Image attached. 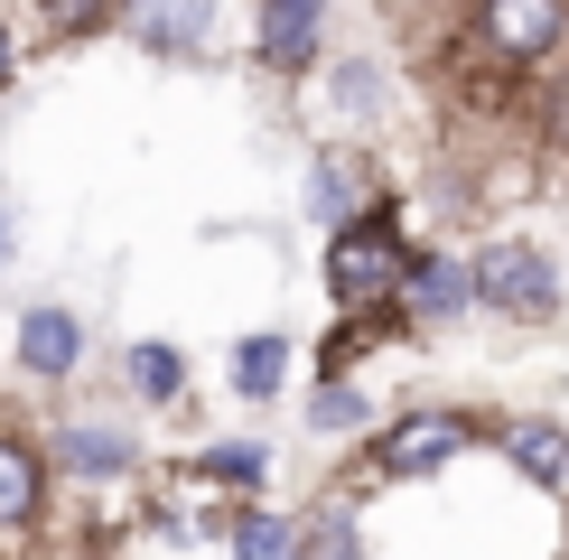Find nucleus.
<instances>
[{
	"label": "nucleus",
	"instance_id": "1",
	"mask_svg": "<svg viewBox=\"0 0 569 560\" xmlns=\"http://www.w3.org/2000/svg\"><path fill=\"white\" fill-rule=\"evenodd\" d=\"M401 271H411V243H401V216H392V206L355 216L337 243H327V290H337L346 309H383V299L401 290Z\"/></svg>",
	"mask_w": 569,
	"mask_h": 560
},
{
	"label": "nucleus",
	"instance_id": "2",
	"mask_svg": "<svg viewBox=\"0 0 569 560\" xmlns=\"http://www.w3.org/2000/svg\"><path fill=\"white\" fill-rule=\"evenodd\" d=\"M467 290H477L495 318H551L560 309V271L541 262V243H486L477 271H467Z\"/></svg>",
	"mask_w": 569,
	"mask_h": 560
},
{
	"label": "nucleus",
	"instance_id": "3",
	"mask_svg": "<svg viewBox=\"0 0 569 560\" xmlns=\"http://www.w3.org/2000/svg\"><path fill=\"white\" fill-rule=\"evenodd\" d=\"M477 38L495 66H541L569 38V0H477Z\"/></svg>",
	"mask_w": 569,
	"mask_h": 560
},
{
	"label": "nucleus",
	"instance_id": "4",
	"mask_svg": "<svg viewBox=\"0 0 569 560\" xmlns=\"http://www.w3.org/2000/svg\"><path fill=\"white\" fill-rule=\"evenodd\" d=\"M467 439H477V420H458V411H411L401 430H383L373 467H383V477H420V467H448Z\"/></svg>",
	"mask_w": 569,
	"mask_h": 560
},
{
	"label": "nucleus",
	"instance_id": "5",
	"mask_svg": "<svg viewBox=\"0 0 569 560\" xmlns=\"http://www.w3.org/2000/svg\"><path fill=\"white\" fill-rule=\"evenodd\" d=\"M122 19L140 29V47H159V57H197L206 29H216V0H122Z\"/></svg>",
	"mask_w": 569,
	"mask_h": 560
},
{
	"label": "nucleus",
	"instance_id": "6",
	"mask_svg": "<svg viewBox=\"0 0 569 560\" xmlns=\"http://www.w3.org/2000/svg\"><path fill=\"white\" fill-rule=\"evenodd\" d=\"M76 356H84V327L66 318V309H29V318H19V364H29V373L66 383V373H76Z\"/></svg>",
	"mask_w": 569,
	"mask_h": 560
},
{
	"label": "nucleus",
	"instance_id": "7",
	"mask_svg": "<svg viewBox=\"0 0 569 560\" xmlns=\"http://www.w3.org/2000/svg\"><path fill=\"white\" fill-rule=\"evenodd\" d=\"M318 19H327V0H262V66H308Z\"/></svg>",
	"mask_w": 569,
	"mask_h": 560
},
{
	"label": "nucleus",
	"instance_id": "8",
	"mask_svg": "<svg viewBox=\"0 0 569 560\" xmlns=\"http://www.w3.org/2000/svg\"><path fill=\"white\" fill-rule=\"evenodd\" d=\"M505 458L523 467L532 486H569V430H560V420H513V430H505Z\"/></svg>",
	"mask_w": 569,
	"mask_h": 560
},
{
	"label": "nucleus",
	"instance_id": "9",
	"mask_svg": "<svg viewBox=\"0 0 569 560\" xmlns=\"http://www.w3.org/2000/svg\"><path fill=\"white\" fill-rule=\"evenodd\" d=\"M38 496H47V467L19 449V439H0V532L38 523Z\"/></svg>",
	"mask_w": 569,
	"mask_h": 560
},
{
	"label": "nucleus",
	"instance_id": "10",
	"mask_svg": "<svg viewBox=\"0 0 569 560\" xmlns=\"http://www.w3.org/2000/svg\"><path fill=\"white\" fill-rule=\"evenodd\" d=\"M57 467H76V477H122L131 439L122 430H84V420H76V430H57Z\"/></svg>",
	"mask_w": 569,
	"mask_h": 560
},
{
	"label": "nucleus",
	"instance_id": "11",
	"mask_svg": "<svg viewBox=\"0 0 569 560\" xmlns=\"http://www.w3.org/2000/svg\"><path fill=\"white\" fill-rule=\"evenodd\" d=\"M280 373H290V346L280 337H243L233 346V392H243V402H271Z\"/></svg>",
	"mask_w": 569,
	"mask_h": 560
},
{
	"label": "nucleus",
	"instance_id": "12",
	"mask_svg": "<svg viewBox=\"0 0 569 560\" xmlns=\"http://www.w3.org/2000/svg\"><path fill=\"white\" fill-rule=\"evenodd\" d=\"M401 290H411V309H430V318H458L467 299H477L458 262H420V271H401Z\"/></svg>",
	"mask_w": 569,
	"mask_h": 560
},
{
	"label": "nucleus",
	"instance_id": "13",
	"mask_svg": "<svg viewBox=\"0 0 569 560\" xmlns=\"http://www.w3.org/2000/svg\"><path fill=\"white\" fill-rule=\"evenodd\" d=\"M233 560H299V523H280V513H243V523H233Z\"/></svg>",
	"mask_w": 569,
	"mask_h": 560
},
{
	"label": "nucleus",
	"instance_id": "14",
	"mask_svg": "<svg viewBox=\"0 0 569 560\" xmlns=\"http://www.w3.org/2000/svg\"><path fill=\"white\" fill-rule=\"evenodd\" d=\"M131 383H140V402H178V392H187V364L169 356V346H131Z\"/></svg>",
	"mask_w": 569,
	"mask_h": 560
},
{
	"label": "nucleus",
	"instance_id": "15",
	"mask_svg": "<svg viewBox=\"0 0 569 560\" xmlns=\"http://www.w3.org/2000/svg\"><path fill=\"white\" fill-rule=\"evenodd\" d=\"M262 467H271V458L252 449V439H224V449L197 458V477H206V486H262Z\"/></svg>",
	"mask_w": 569,
	"mask_h": 560
},
{
	"label": "nucleus",
	"instance_id": "16",
	"mask_svg": "<svg viewBox=\"0 0 569 560\" xmlns=\"http://www.w3.org/2000/svg\"><path fill=\"white\" fill-rule=\"evenodd\" d=\"M308 420H318V430H365V392H355L346 373H337V383H327L318 402H308Z\"/></svg>",
	"mask_w": 569,
	"mask_h": 560
},
{
	"label": "nucleus",
	"instance_id": "17",
	"mask_svg": "<svg viewBox=\"0 0 569 560\" xmlns=\"http://www.w3.org/2000/svg\"><path fill=\"white\" fill-rule=\"evenodd\" d=\"M308 206H318V216L337 224L346 206H355V159H327V169H318V187H308Z\"/></svg>",
	"mask_w": 569,
	"mask_h": 560
},
{
	"label": "nucleus",
	"instance_id": "18",
	"mask_svg": "<svg viewBox=\"0 0 569 560\" xmlns=\"http://www.w3.org/2000/svg\"><path fill=\"white\" fill-rule=\"evenodd\" d=\"M299 560H355V532H346V523H318V532H299Z\"/></svg>",
	"mask_w": 569,
	"mask_h": 560
},
{
	"label": "nucleus",
	"instance_id": "19",
	"mask_svg": "<svg viewBox=\"0 0 569 560\" xmlns=\"http://www.w3.org/2000/svg\"><path fill=\"white\" fill-rule=\"evenodd\" d=\"M551 140H569V76L551 84Z\"/></svg>",
	"mask_w": 569,
	"mask_h": 560
},
{
	"label": "nucleus",
	"instance_id": "20",
	"mask_svg": "<svg viewBox=\"0 0 569 560\" xmlns=\"http://www.w3.org/2000/svg\"><path fill=\"white\" fill-rule=\"evenodd\" d=\"M10 66H19V47H10V29H0V93H10Z\"/></svg>",
	"mask_w": 569,
	"mask_h": 560
},
{
	"label": "nucleus",
	"instance_id": "21",
	"mask_svg": "<svg viewBox=\"0 0 569 560\" xmlns=\"http://www.w3.org/2000/svg\"><path fill=\"white\" fill-rule=\"evenodd\" d=\"M47 10H66V19H76V10H93V0H47Z\"/></svg>",
	"mask_w": 569,
	"mask_h": 560
},
{
	"label": "nucleus",
	"instance_id": "22",
	"mask_svg": "<svg viewBox=\"0 0 569 560\" xmlns=\"http://www.w3.org/2000/svg\"><path fill=\"white\" fill-rule=\"evenodd\" d=\"M0 252H10V224H0Z\"/></svg>",
	"mask_w": 569,
	"mask_h": 560
}]
</instances>
